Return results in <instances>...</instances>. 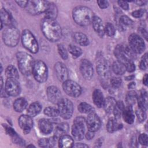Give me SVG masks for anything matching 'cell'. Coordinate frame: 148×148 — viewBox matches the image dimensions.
<instances>
[{
	"instance_id": "29",
	"label": "cell",
	"mask_w": 148,
	"mask_h": 148,
	"mask_svg": "<svg viewBox=\"0 0 148 148\" xmlns=\"http://www.w3.org/2000/svg\"><path fill=\"white\" fill-rule=\"evenodd\" d=\"M42 110L41 105L37 102L31 103L27 109V114L31 117H35Z\"/></svg>"
},
{
	"instance_id": "19",
	"label": "cell",
	"mask_w": 148,
	"mask_h": 148,
	"mask_svg": "<svg viewBox=\"0 0 148 148\" xmlns=\"http://www.w3.org/2000/svg\"><path fill=\"white\" fill-rule=\"evenodd\" d=\"M18 124L25 134H28L33 127V121L28 115H21L18 119Z\"/></svg>"
},
{
	"instance_id": "18",
	"label": "cell",
	"mask_w": 148,
	"mask_h": 148,
	"mask_svg": "<svg viewBox=\"0 0 148 148\" xmlns=\"http://www.w3.org/2000/svg\"><path fill=\"white\" fill-rule=\"evenodd\" d=\"M54 69L56 76L60 81L64 82L68 80V71L67 68L62 62H57L55 64Z\"/></svg>"
},
{
	"instance_id": "57",
	"label": "cell",
	"mask_w": 148,
	"mask_h": 148,
	"mask_svg": "<svg viewBox=\"0 0 148 148\" xmlns=\"http://www.w3.org/2000/svg\"><path fill=\"white\" fill-rule=\"evenodd\" d=\"M143 84H144L145 86H147V73H146V74L145 75V76H143Z\"/></svg>"
},
{
	"instance_id": "30",
	"label": "cell",
	"mask_w": 148,
	"mask_h": 148,
	"mask_svg": "<svg viewBox=\"0 0 148 148\" xmlns=\"http://www.w3.org/2000/svg\"><path fill=\"white\" fill-rule=\"evenodd\" d=\"M69 125L66 123H62L58 124L55 129V136L57 138H60L61 136L66 134L68 131Z\"/></svg>"
},
{
	"instance_id": "59",
	"label": "cell",
	"mask_w": 148,
	"mask_h": 148,
	"mask_svg": "<svg viewBox=\"0 0 148 148\" xmlns=\"http://www.w3.org/2000/svg\"><path fill=\"white\" fill-rule=\"evenodd\" d=\"M135 83H134V82H132V83H131L128 85V87H129L130 88H133V87L135 86Z\"/></svg>"
},
{
	"instance_id": "34",
	"label": "cell",
	"mask_w": 148,
	"mask_h": 148,
	"mask_svg": "<svg viewBox=\"0 0 148 148\" xmlns=\"http://www.w3.org/2000/svg\"><path fill=\"white\" fill-rule=\"evenodd\" d=\"M124 109V103L121 101H119L116 102L115 106L114 107L113 112L116 119H119L122 115Z\"/></svg>"
},
{
	"instance_id": "51",
	"label": "cell",
	"mask_w": 148,
	"mask_h": 148,
	"mask_svg": "<svg viewBox=\"0 0 148 148\" xmlns=\"http://www.w3.org/2000/svg\"><path fill=\"white\" fill-rule=\"evenodd\" d=\"M97 3L101 9H105L109 6V3L107 1H98Z\"/></svg>"
},
{
	"instance_id": "49",
	"label": "cell",
	"mask_w": 148,
	"mask_h": 148,
	"mask_svg": "<svg viewBox=\"0 0 148 148\" xmlns=\"http://www.w3.org/2000/svg\"><path fill=\"white\" fill-rule=\"evenodd\" d=\"M125 69L130 72H132L134 71L135 69V65L134 63V61H131L127 63L125 65Z\"/></svg>"
},
{
	"instance_id": "53",
	"label": "cell",
	"mask_w": 148,
	"mask_h": 148,
	"mask_svg": "<svg viewBox=\"0 0 148 148\" xmlns=\"http://www.w3.org/2000/svg\"><path fill=\"white\" fill-rule=\"evenodd\" d=\"M28 1H16V3L22 8H25Z\"/></svg>"
},
{
	"instance_id": "21",
	"label": "cell",
	"mask_w": 148,
	"mask_h": 148,
	"mask_svg": "<svg viewBox=\"0 0 148 148\" xmlns=\"http://www.w3.org/2000/svg\"><path fill=\"white\" fill-rule=\"evenodd\" d=\"M91 23L97 34L100 37H103L105 34V27L103 25L101 19L99 17L95 16Z\"/></svg>"
},
{
	"instance_id": "6",
	"label": "cell",
	"mask_w": 148,
	"mask_h": 148,
	"mask_svg": "<svg viewBox=\"0 0 148 148\" xmlns=\"http://www.w3.org/2000/svg\"><path fill=\"white\" fill-rule=\"evenodd\" d=\"M21 41L24 47L32 53L38 51V44L34 35L28 29L23 31L21 35Z\"/></svg>"
},
{
	"instance_id": "35",
	"label": "cell",
	"mask_w": 148,
	"mask_h": 148,
	"mask_svg": "<svg viewBox=\"0 0 148 148\" xmlns=\"http://www.w3.org/2000/svg\"><path fill=\"white\" fill-rule=\"evenodd\" d=\"M138 100V106L139 109L146 111L147 108V95L146 91L142 92Z\"/></svg>"
},
{
	"instance_id": "33",
	"label": "cell",
	"mask_w": 148,
	"mask_h": 148,
	"mask_svg": "<svg viewBox=\"0 0 148 148\" xmlns=\"http://www.w3.org/2000/svg\"><path fill=\"white\" fill-rule=\"evenodd\" d=\"M123 127V125L121 124H118L114 119H110L108 120L106 128L109 132H113L118 130H120Z\"/></svg>"
},
{
	"instance_id": "28",
	"label": "cell",
	"mask_w": 148,
	"mask_h": 148,
	"mask_svg": "<svg viewBox=\"0 0 148 148\" xmlns=\"http://www.w3.org/2000/svg\"><path fill=\"white\" fill-rule=\"evenodd\" d=\"M57 138L55 136L50 138H41L38 141L39 145L42 147H52L57 142Z\"/></svg>"
},
{
	"instance_id": "7",
	"label": "cell",
	"mask_w": 148,
	"mask_h": 148,
	"mask_svg": "<svg viewBox=\"0 0 148 148\" xmlns=\"http://www.w3.org/2000/svg\"><path fill=\"white\" fill-rule=\"evenodd\" d=\"M32 73L35 79L39 83L46 81L48 76V69L45 63L40 60L35 61Z\"/></svg>"
},
{
	"instance_id": "50",
	"label": "cell",
	"mask_w": 148,
	"mask_h": 148,
	"mask_svg": "<svg viewBox=\"0 0 148 148\" xmlns=\"http://www.w3.org/2000/svg\"><path fill=\"white\" fill-rule=\"evenodd\" d=\"M144 13H145V10L142 9H140L139 10H137L133 12L132 13V15L133 16V17L135 18H139V17H141L144 14Z\"/></svg>"
},
{
	"instance_id": "42",
	"label": "cell",
	"mask_w": 148,
	"mask_h": 148,
	"mask_svg": "<svg viewBox=\"0 0 148 148\" xmlns=\"http://www.w3.org/2000/svg\"><path fill=\"white\" fill-rule=\"evenodd\" d=\"M115 32L116 29L114 25L110 23H106L105 27V33L109 36H112L115 34Z\"/></svg>"
},
{
	"instance_id": "1",
	"label": "cell",
	"mask_w": 148,
	"mask_h": 148,
	"mask_svg": "<svg viewBox=\"0 0 148 148\" xmlns=\"http://www.w3.org/2000/svg\"><path fill=\"white\" fill-rule=\"evenodd\" d=\"M41 29L45 36L51 42L58 40L62 36V29L56 20L45 18L41 24Z\"/></svg>"
},
{
	"instance_id": "47",
	"label": "cell",
	"mask_w": 148,
	"mask_h": 148,
	"mask_svg": "<svg viewBox=\"0 0 148 148\" xmlns=\"http://www.w3.org/2000/svg\"><path fill=\"white\" fill-rule=\"evenodd\" d=\"M138 119L139 120V121H144L146 118V114L145 110H143L140 109H139V110H136V112Z\"/></svg>"
},
{
	"instance_id": "14",
	"label": "cell",
	"mask_w": 148,
	"mask_h": 148,
	"mask_svg": "<svg viewBox=\"0 0 148 148\" xmlns=\"http://www.w3.org/2000/svg\"><path fill=\"white\" fill-rule=\"evenodd\" d=\"M97 71L99 76L103 79H109L110 76V68L105 59H101L98 62Z\"/></svg>"
},
{
	"instance_id": "37",
	"label": "cell",
	"mask_w": 148,
	"mask_h": 148,
	"mask_svg": "<svg viewBox=\"0 0 148 148\" xmlns=\"http://www.w3.org/2000/svg\"><path fill=\"white\" fill-rule=\"evenodd\" d=\"M112 68L113 71L117 75H123L126 70L125 65L118 61L113 63Z\"/></svg>"
},
{
	"instance_id": "48",
	"label": "cell",
	"mask_w": 148,
	"mask_h": 148,
	"mask_svg": "<svg viewBox=\"0 0 148 148\" xmlns=\"http://www.w3.org/2000/svg\"><path fill=\"white\" fill-rule=\"evenodd\" d=\"M139 142L141 145H147L148 143V137L146 134H141L139 136Z\"/></svg>"
},
{
	"instance_id": "12",
	"label": "cell",
	"mask_w": 148,
	"mask_h": 148,
	"mask_svg": "<svg viewBox=\"0 0 148 148\" xmlns=\"http://www.w3.org/2000/svg\"><path fill=\"white\" fill-rule=\"evenodd\" d=\"M62 88L67 95L72 97H77L82 92L81 87L76 82L71 80L68 79L63 82Z\"/></svg>"
},
{
	"instance_id": "17",
	"label": "cell",
	"mask_w": 148,
	"mask_h": 148,
	"mask_svg": "<svg viewBox=\"0 0 148 148\" xmlns=\"http://www.w3.org/2000/svg\"><path fill=\"white\" fill-rule=\"evenodd\" d=\"M47 95L49 100L54 104H58L62 98L60 90L54 86L47 87Z\"/></svg>"
},
{
	"instance_id": "44",
	"label": "cell",
	"mask_w": 148,
	"mask_h": 148,
	"mask_svg": "<svg viewBox=\"0 0 148 148\" xmlns=\"http://www.w3.org/2000/svg\"><path fill=\"white\" fill-rule=\"evenodd\" d=\"M57 49L58 51L61 58L64 60H66L68 58V53L66 50V49L64 47V46L61 44H58L57 45Z\"/></svg>"
},
{
	"instance_id": "56",
	"label": "cell",
	"mask_w": 148,
	"mask_h": 148,
	"mask_svg": "<svg viewBox=\"0 0 148 148\" xmlns=\"http://www.w3.org/2000/svg\"><path fill=\"white\" fill-rule=\"evenodd\" d=\"M73 147H88V146L85 145V144L82 143H76L75 145H73Z\"/></svg>"
},
{
	"instance_id": "24",
	"label": "cell",
	"mask_w": 148,
	"mask_h": 148,
	"mask_svg": "<svg viewBox=\"0 0 148 148\" xmlns=\"http://www.w3.org/2000/svg\"><path fill=\"white\" fill-rule=\"evenodd\" d=\"M92 100L94 104L98 108L103 106L104 98L102 91L99 89H96L92 93Z\"/></svg>"
},
{
	"instance_id": "31",
	"label": "cell",
	"mask_w": 148,
	"mask_h": 148,
	"mask_svg": "<svg viewBox=\"0 0 148 148\" xmlns=\"http://www.w3.org/2000/svg\"><path fill=\"white\" fill-rule=\"evenodd\" d=\"M28 103L25 99L23 98H20L15 100L13 103V108L17 112H21L23 111L27 106Z\"/></svg>"
},
{
	"instance_id": "38",
	"label": "cell",
	"mask_w": 148,
	"mask_h": 148,
	"mask_svg": "<svg viewBox=\"0 0 148 148\" xmlns=\"http://www.w3.org/2000/svg\"><path fill=\"white\" fill-rule=\"evenodd\" d=\"M138 99L137 94L134 91H130L128 92L125 97V101L128 105L132 106L135 104L136 100Z\"/></svg>"
},
{
	"instance_id": "10",
	"label": "cell",
	"mask_w": 148,
	"mask_h": 148,
	"mask_svg": "<svg viewBox=\"0 0 148 148\" xmlns=\"http://www.w3.org/2000/svg\"><path fill=\"white\" fill-rule=\"evenodd\" d=\"M57 105L59 114L63 119H68L72 117L73 112V106L72 102L69 99L62 98Z\"/></svg>"
},
{
	"instance_id": "15",
	"label": "cell",
	"mask_w": 148,
	"mask_h": 148,
	"mask_svg": "<svg viewBox=\"0 0 148 148\" xmlns=\"http://www.w3.org/2000/svg\"><path fill=\"white\" fill-rule=\"evenodd\" d=\"M86 124L88 130L95 132L99 129L101 123L98 116L94 112L88 114L86 120Z\"/></svg>"
},
{
	"instance_id": "60",
	"label": "cell",
	"mask_w": 148,
	"mask_h": 148,
	"mask_svg": "<svg viewBox=\"0 0 148 148\" xmlns=\"http://www.w3.org/2000/svg\"><path fill=\"white\" fill-rule=\"evenodd\" d=\"M134 76H128L126 77V80H131V79H132L134 78Z\"/></svg>"
},
{
	"instance_id": "55",
	"label": "cell",
	"mask_w": 148,
	"mask_h": 148,
	"mask_svg": "<svg viewBox=\"0 0 148 148\" xmlns=\"http://www.w3.org/2000/svg\"><path fill=\"white\" fill-rule=\"evenodd\" d=\"M6 132H7V133L9 134V135H12V136H14V135H15V132H14V131L12 129V128H10V127H8L7 128H6Z\"/></svg>"
},
{
	"instance_id": "39",
	"label": "cell",
	"mask_w": 148,
	"mask_h": 148,
	"mask_svg": "<svg viewBox=\"0 0 148 148\" xmlns=\"http://www.w3.org/2000/svg\"><path fill=\"white\" fill-rule=\"evenodd\" d=\"M78 110L82 113H90L94 112V109L88 103L86 102H82L78 106Z\"/></svg>"
},
{
	"instance_id": "11",
	"label": "cell",
	"mask_w": 148,
	"mask_h": 148,
	"mask_svg": "<svg viewBox=\"0 0 148 148\" xmlns=\"http://www.w3.org/2000/svg\"><path fill=\"white\" fill-rule=\"evenodd\" d=\"M130 48L134 53L140 54L145 49V44L143 39L136 34H132L128 38Z\"/></svg>"
},
{
	"instance_id": "45",
	"label": "cell",
	"mask_w": 148,
	"mask_h": 148,
	"mask_svg": "<svg viewBox=\"0 0 148 148\" xmlns=\"http://www.w3.org/2000/svg\"><path fill=\"white\" fill-rule=\"evenodd\" d=\"M121 84V79L120 77H112L110 79V84L114 88H119Z\"/></svg>"
},
{
	"instance_id": "40",
	"label": "cell",
	"mask_w": 148,
	"mask_h": 148,
	"mask_svg": "<svg viewBox=\"0 0 148 148\" xmlns=\"http://www.w3.org/2000/svg\"><path fill=\"white\" fill-rule=\"evenodd\" d=\"M68 50L73 57L75 58L80 57L82 54V50L79 47L73 45H69Z\"/></svg>"
},
{
	"instance_id": "13",
	"label": "cell",
	"mask_w": 148,
	"mask_h": 148,
	"mask_svg": "<svg viewBox=\"0 0 148 148\" xmlns=\"http://www.w3.org/2000/svg\"><path fill=\"white\" fill-rule=\"evenodd\" d=\"M21 91L19 83L17 79L8 78L5 84V91L8 95L16 97L20 94Z\"/></svg>"
},
{
	"instance_id": "23",
	"label": "cell",
	"mask_w": 148,
	"mask_h": 148,
	"mask_svg": "<svg viewBox=\"0 0 148 148\" xmlns=\"http://www.w3.org/2000/svg\"><path fill=\"white\" fill-rule=\"evenodd\" d=\"M45 13V18L55 20L58 14V10L56 5L53 3H49L48 6Z\"/></svg>"
},
{
	"instance_id": "9",
	"label": "cell",
	"mask_w": 148,
	"mask_h": 148,
	"mask_svg": "<svg viewBox=\"0 0 148 148\" xmlns=\"http://www.w3.org/2000/svg\"><path fill=\"white\" fill-rule=\"evenodd\" d=\"M86 124V121L82 117H77L75 119L72 128V134L76 140H80L83 138Z\"/></svg>"
},
{
	"instance_id": "4",
	"label": "cell",
	"mask_w": 148,
	"mask_h": 148,
	"mask_svg": "<svg viewBox=\"0 0 148 148\" xmlns=\"http://www.w3.org/2000/svg\"><path fill=\"white\" fill-rule=\"evenodd\" d=\"M114 53L117 61L123 64L124 65L134 59V53L127 46L118 45L116 46Z\"/></svg>"
},
{
	"instance_id": "16",
	"label": "cell",
	"mask_w": 148,
	"mask_h": 148,
	"mask_svg": "<svg viewBox=\"0 0 148 148\" xmlns=\"http://www.w3.org/2000/svg\"><path fill=\"white\" fill-rule=\"evenodd\" d=\"M80 71L82 76L90 80L93 76V67L91 63L87 60H82L80 64Z\"/></svg>"
},
{
	"instance_id": "54",
	"label": "cell",
	"mask_w": 148,
	"mask_h": 148,
	"mask_svg": "<svg viewBox=\"0 0 148 148\" xmlns=\"http://www.w3.org/2000/svg\"><path fill=\"white\" fill-rule=\"evenodd\" d=\"M94 132L90 130H88V131L87 132L86 135V138L87 139H91L94 137Z\"/></svg>"
},
{
	"instance_id": "36",
	"label": "cell",
	"mask_w": 148,
	"mask_h": 148,
	"mask_svg": "<svg viewBox=\"0 0 148 148\" xmlns=\"http://www.w3.org/2000/svg\"><path fill=\"white\" fill-rule=\"evenodd\" d=\"M5 75L8 78L17 79L19 77L17 69L13 65L8 66L5 70Z\"/></svg>"
},
{
	"instance_id": "43",
	"label": "cell",
	"mask_w": 148,
	"mask_h": 148,
	"mask_svg": "<svg viewBox=\"0 0 148 148\" xmlns=\"http://www.w3.org/2000/svg\"><path fill=\"white\" fill-rule=\"evenodd\" d=\"M120 24L123 28L130 26L132 24V21L127 16H122L120 19Z\"/></svg>"
},
{
	"instance_id": "26",
	"label": "cell",
	"mask_w": 148,
	"mask_h": 148,
	"mask_svg": "<svg viewBox=\"0 0 148 148\" xmlns=\"http://www.w3.org/2000/svg\"><path fill=\"white\" fill-rule=\"evenodd\" d=\"M73 140L69 135L65 134L59 138L58 145L60 147H73Z\"/></svg>"
},
{
	"instance_id": "25",
	"label": "cell",
	"mask_w": 148,
	"mask_h": 148,
	"mask_svg": "<svg viewBox=\"0 0 148 148\" xmlns=\"http://www.w3.org/2000/svg\"><path fill=\"white\" fill-rule=\"evenodd\" d=\"M1 23L6 25H10L13 22V19L12 14L6 9L2 8L1 10Z\"/></svg>"
},
{
	"instance_id": "8",
	"label": "cell",
	"mask_w": 148,
	"mask_h": 148,
	"mask_svg": "<svg viewBox=\"0 0 148 148\" xmlns=\"http://www.w3.org/2000/svg\"><path fill=\"white\" fill-rule=\"evenodd\" d=\"M49 3V2L46 1H28L25 8L27 12L31 14H39L45 12Z\"/></svg>"
},
{
	"instance_id": "20",
	"label": "cell",
	"mask_w": 148,
	"mask_h": 148,
	"mask_svg": "<svg viewBox=\"0 0 148 148\" xmlns=\"http://www.w3.org/2000/svg\"><path fill=\"white\" fill-rule=\"evenodd\" d=\"M38 127L40 131L45 135L49 134L53 130L51 122L46 119H42L39 121Z\"/></svg>"
},
{
	"instance_id": "22",
	"label": "cell",
	"mask_w": 148,
	"mask_h": 148,
	"mask_svg": "<svg viewBox=\"0 0 148 148\" xmlns=\"http://www.w3.org/2000/svg\"><path fill=\"white\" fill-rule=\"evenodd\" d=\"M122 115H123L124 120L127 123L130 124L133 123L134 121L135 116H134V113L131 106L128 105L125 108H124Z\"/></svg>"
},
{
	"instance_id": "2",
	"label": "cell",
	"mask_w": 148,
	"mask_h": 148,
	"mask_svg": "<svg viewBox=\"0 0 148 148\" xmlns=\"http://www.w3.org/2000/svg\"><path fill=\"white\" fill-rule=\"evenodd\" d=\"M72 16L77 24L80 26H87L92 23L95 15L89 8L79 6L73 9Z\"/></svg>"
},
{
	"instance_id": "58",
	"label": "cell",
	"mask_w": 148,
	"mask_h": 148,
	"mask_svg": "<svg viewBox=\"0 0 148 148\" xmlns=\"http://www.w3.org/2000/svg\"><path fill=\"white\" fill-rule=\"evenodd\" d=\"M136 5H139V6H141V5H144L147 2L146 1H135V2Z\"/></svg>"
},
{
	"instance_id": "46",
	"label": "cell",
	"mask_w": 148,
	"mask_h": 148,
	"mask_svg": "<svg viewBox=\"0 0 148 148\" xmlns=\"http://www.w3.org/2000/svg\"><path fill=\"white\" fill-rule=\"evenodd\" d=\"M147 65V53H145L142 57L140 62L139 67L142 70H146Z\"/></svg>"
},
{
	"instance_id": "52",
	"label": "cell",
	"mask_w": 148,
	"mask_h": 148,
	"mask_svg": "<svg viewBox=\"0 0 148 148\" xmlns=\"http://www.w3.org/2000/svg\"><path fill=\"white\" fill-rule=\"evenodd\" d=\"M118 4L119 5V6L123 9L125 10H127L129 8V5L128 3L125 2V1H119L117 2Z\"/></svg>"
},
{
	"instance_id": "27",
	"label": "cell",
	"mask_w": 148,
	"mask_h": 148,
	"mask_svg": "<svg viewBox=\"0 0 148 148\" xmlns=\"http://www.w3.org/2000/svg\"><path fill=\"white\" fill-rule=\"evenodd\" d=\"M73 39L77 43L83 46H86L89 43V40L87 36L80 32H75L73 34Z\"/></svg>"
},
{
	"instance_id": "5",
	"label": "cell",
	"mask_w": 148,
	"mask_h": 148,
	"mask_svg": "<svg viewBox=\"0 0 148 148\" xmlns=\"http://www.w3.org/2000/svg\"><path fill=\"white\" fill-rule=\"evenodd\" d=\"M19 38V31L13 26L6 28L2 33L3 41L9 47H15L18 43Z\"/></svg>"
},
{
	"instance_id": "32",
	"label": "cell",
	"mask_w": 148,
	"mask_h": 148,
	"mask_svg": "<svg viewBox=\"0 0 148 148\" xmlns=\"http://www.w3.org/2000/svg\"><path fill=\"white\" fill-rule=\"evenodd\" d=\"M116 103V101L113 97H108L107 98H106L104 100L103 105V106L106 112L110 113L111 112H113Z\"/></svg>"
},
{
	"instance_id": "41",
	"label": "cell",
	"mask_w": 148,
	"mask_h": 148,
	"mask_svg": "<svg viewBox=\"0 0 148 148\" xmlns=\"http://www.w3.org/2000/svg\"><path fill=\"white\" fill-rule=\"evenodd\" d=\"M44 113L49 117H54L59 115V112L58 109H56L53 107H47L44 110Z\"/></svg>"
},
{
	"instance_id": "3",
	"label": "cell",
	"mask_w": 148,
	"mask_h": 148,
	"mask_svg": "<svg viewBox=\"0 0 148 148\" xmlns=\"http://www.w3.org/2000/svg\"><path fill=\"white\" fill-rule=\"evenodd\" d=\"M16 56L20 71L24 75H30L32 73L35 62L34 58L25 52H19Z\"/></svg>"
}]
</instances>
